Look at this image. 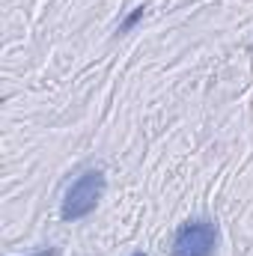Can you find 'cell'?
Returning a JSON list of instances; mask_svg holds the SVG:
<instances>
[{"instance_id":"obj_1","label":"cell","mask_w":253,"mask_h":256,"mask_svg":"<svg viewBox=\"0 0 253 256\" xmlns=\"http://www.w3.org/2000/svg\"><path fill=\"white\" fill-rule=\"evenodd\" d=\"M104 188H108V179H104L102 170H86V173H80V176L66 188L63 206H60V214H63L66 224H74V220L92 214L96 206H98L102 196H104Z\"/></svg>"},{"instance_id":"obj_4","label":"cell","mask_w":253,"mask_h":256,"mask_svg":"<svg viewBox=\"0 0 253 256\" xmlns=\"http://www.w3.org/2000/svg\"><path fill=\"white\" fill-rule=\"evenodd\" d=\"M30 256H60V248H42V250H36Z\"/></svg>"},{"instance_id":"obj_5","label":"cell","mask_w":253,"mask_h":256,"mask_svg":"<svg viewBox=\"0 0 253 256\" xmlns=\"http://www.w3.org/2000/svg\"><path fill=\"white\" fill-rule=\"evenodd\" d=\"M131 256H146V254H143V250H137V254H131Z\"/></svg>"},{"instance_id":"obj_2","label":"cell","mask_w":253,"mask_h":256,"mask_svg":"<svg viewBox=\"0 0 253 256\" xmlns=\"http://www.w3.org/2000/svg\"><path fill=\"white\" fill-rule=\"evenodd\" d=\"M218 248V224L212 218L185 220L170 242V256H212Z\"/></svg>"},{"instance_id":"obj_3","label":"cell","mask_w":253,"mask_h":256,"mask_svg":"<svg viewBox=\"0 0 253 256\" xmlns=\"http://www.w3.org/2000/svg\"><path fill=\"white\" fill-rule=\"evenodd\" d=\"M143 15H146V6H134V9L128 12L126 18L120 21V27H116V33H120V36H122V33H131V30H134V27H137V24L143 21Z\"/></svg>"}]
</instances>
